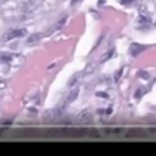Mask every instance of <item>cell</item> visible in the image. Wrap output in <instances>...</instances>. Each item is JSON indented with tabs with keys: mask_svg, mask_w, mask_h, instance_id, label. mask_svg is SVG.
Returning a JSON list of instances; mask_svg holds the SVG:
<instances>
[{
	"mask_svg": "<svg viewBox=\"0 0 156 156\" xmlns=\"http://www.w3.org/2000/svg\"><path fill=\"white\" fill-rule=\"evenodd\" d=\"M97 64L95 62H91V64H88L86 67H85V70L82 72V76H88V74H92L94 73V70H95Z\"/></svg>",
	"mask_w": 156,
	"mask_h": 156,
	"instance_id": "277c9868",
	"label": "cell"
},
{
	"mask_svg": "<svg viewBox=\"0 0 156 156\" xmlns=\"http://www.w3.org/2000/svg\"><path fill=\"white\" fill-rule=\"evenodd\" d=\"M13 58V55L11 54H0V61H3V62H11Z\"/></svg>",
	"mask_w": 156,
	"mask_h": 156,
	"instance_id": "9c48e42d",
	"label": "cell"
},
{
	"mask_svg": "<svg viewBox=\"0 0 156 156\" xmlns=\"http://www.w3.org/2000/svg\"><path fill=\"white\" fill-rule=\"evenodd\" d=\"M77 94H79V88H74L72 92L69 94V97H67V100H66V106L67 104H70V103H73L76 98H77Z\"/></svg>",
	"mask_w": 156,
	"mask_h": 156,
	"instance_id": "3957f363",
	"label": "cell"
},
{
	"mask_svg": "<svg viewBox=\"0 0 156 156\" xmlns=\"http://www.w3.org/2000/svg\"><path fill=\"white\" fill-rule=\"evenodd\" d=\"M40 40V34H30V36L27 37V45H34Z\"/></svg>",
	"mask_w": 156,
	"mask_h": 156,
	"instance_id": "5b68a950",
	"label": "cell"
},
{
	"mask_svg": "<svg viewBox=\"0 0 156 156\" xmlns=\"http://www.w3.org/2000/svg\"><path fill=\"white\" fill-rule=\"evenodd\" d=\"M79 77H82V73H76V74L73 76L72 79H70V82H69V86H70V88H73V86H76V83H77V80H79Z\"/></svg>",
	"mask_w": 156,
	"mask_h": 156,
	"instance_id": "52a82bcc",
	"label": "cell"
},
{
	"mask_svg": "<svg viewBox=\"0 0 156 156\" xmlns=\"http://www.w3.org/2000/svg\"><path fill=\"white\" fill-rule=\"evenodd\" d=\"M129 2H134V0H122V3H129Z\"/></svg>",
	"mask_w": 156,
	"mask_h": 156,
	"instance_id": "9a60e30c",
	"label": "cell"
},
{
	"mask_svg": "<svg viewBox=\"0 0 156 156\" xmlns=\"http://www.w3.org/2000/svg\"><path fill=\"white\" fill-rule=\"evenodd\" d=\"M138 76H140V77H144V79H147V77H149V73L147 72H138Z\"/></svg>",
	"mask_w": 156,
	"mask_h": 156,
	"instance_id": "30bf717a",
	"label": "cell"
},
{
	"mask_svg": "<svg viewBox=\"0 0 156 156\" xmlns=\"http://www.w3.org/2000/svg\"><path fill=\"white\" fill-rule=\"evenodd\" d=\"M3 88H6V83L3 80H0V89H3Z\"/></svg>",
	"mask_w": 156,
	"mask_h": 156,
	"instance_id": "5bb4252c",
	"label": "cell"
},
{
	"mask_svg": "<svg viewBox=\"0 0 156 156\" xmlns=\"http://www.w3.org/2000/svg\"><path fill=\"white\" fill-rule=\"evenodd\" d=\"M120 76H122V70H118V72H116V74H115V80H116V82L119 80Z\"/></svg>",
	"mask_w": 156,
	"mask_h": 156,
	"instance_id": "8fae6325",
	"label": "cell"
},
{
	"mask_svg": "<svg viewBox=\"0 0 156 156\" xmlns=\"http://www.w3.org/2000/svg\"><path fill=\"white\" fill-rule=\"evenodd\" d=\"M143 51H144V46L138 45V43H132L131 46H129V54H131L132 57H137V55H140Z\"/></svg>",
	"mask_w": 156,
	"mask_h": 156,
	"instance_id": "7a4b0ae2",
	"label": "cell"
},
{
	"mask_svg": "<svg viewBox=\"0 0 156 156\" xmlns=\"http://www.w3.org/2000/svg\"><path fill=\"white\" fill-rule=\"evenodd\" d=\"M89 118H91V115H89V112H85V113H80V118H79V122L80 123H83V122H89Z\"/></svg>",
	"mask_w": 156,
	"mask_h": 156,
	"instance_id": "ba28073f",
	"label": "cell"
},
{
	"mask_svg": "<svg viewBox=\"0 0 156 156\" xmlns=\"http://www.w3.org/2000/svg\"><path fill=\"white\" fill-rule=\"evenodd\" d=\"M140 97H141V89H138L137 94H135V98H140Z\"/></svg>",
	"mask_w": 156,
	"mask_h": 156,
	"instance_id": "4fadbf2b",
	"label": "cell"
},
{
	"mask_svg": "<svg viewBox=\"0 0 156 156\" xmlns=\"http://www.w3.org/2000/svg\"><path fill=\"white\" fill-rule=\"evenodd\" d=\"M95 95H97V97H101V98H107V95H106L104 92H97Z\"/></svg>",
	"mask_w": 156,
	"mask_h": 156,
	"instance_id": "7c38bea8",
	"label": "cell"
},
{
	"mask_svg": "<svg viewBox=\"0 0 156 156\" xmlns=\"http://www.w3.org/2000/svg\"><path fill=\"white\" fill-rule=\"evenodd\" d=\"M113 54H115V49L112 48L110 51H108V52H106V54H104V55H103V57L100 58V62H106L107 60H110V58L113 57Z\"/></svg>",
	"mask_w": 156,
	"mask_h": 156,
	"instance_id": "8992f818",
	"label": "cell"
},
{
	"mask_svg": "<svg viewBox=\"0 0 156 156\" xmlns=\"http://www.w3.org/2000/svg\"><path fill=\"white\" fill-rule=\"evenodd\" d=\"M27 34V30L25 28H20V30H12L9 33H6L5 36V40H12V39H16V37H24Z\"/></svg>",
	"mask_w": 156,
	"mask_h": 156,
	"instance_id": "6da1fadb",
	"label": "cell"
}]
</instances>
